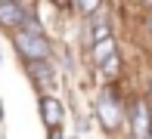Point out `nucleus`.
I'll return each instance as SVG.
<instances>
[{
    "mask_svg": "<svg viewBox=\"0 0 152 139\" xmlns=\"http://www.w3.org/2000/svg\"><path fill=\"white\" fill-rule=\"evenodd\" d=\"M53 139H65V136H62V133H53Z\"/></svg>",
    "mask_w": 152,
    "mask_h": 139,
    "instance_id": "nucleus-11",
    "label": "nucleus"
},
{
    "mask_svg": "<svg viewBox=\"0 0 152 139\" xmlns=\"http://www.w3.org/2000/svg\"><path fill=\"white\" fill-rule=\"evenodd\" d=\"M115 68H118V56H112V59H109L106 65H102V71H106L109 77H112V74H118V71H115Z\"/></svg>",
    "mask_w": 152,
    "mask_h": 139,
    "instance_id": "nucleus-9",
    "label": "nucleus"
},
{
    "mask_svg": "<svg viewBox=\"0 0 152 139\" xmlns=\"http://www.w3.org/2000/svg\"><path fill=\"white\" fill-rule=\"evenodd\" d=\"M31 71H34V77H37L40 83H50L53 77H50V74H47V68L44 65H40V62H34V65H31Z\"/></svg>",
    "mask_w": 152,
    "mask_h": 139,
    "instance_id": "nucleus-8",
    "label": "nucleus"
},
{
    "mask_svg": "<svg viewBox=\"0 0 152 139\" xmlns=\"http://www.w3.org/2000/svg\"><path fill=\"white\" fill-rule=\"evenodd\" d=\"M149 139H152V136H149Z\"/></svg>",
    "mask_w": 152,
    "mask_h": 139,
    "instance_id": "nucleus-13",
    "label": "nucleus"
},
{
    "mask_svg": "<svg viewBox=\"0 0 152 139\" xmlns=\"http://www.w3.org/2000/svg\"><path fill=\"white\" fill-rule=\"evenodd\" d=\"M149 105L146 102H137L134 105V121H130V133L134 139H149Z\"/></svg>",
    "mask_w": 152,
    "mask_h": 139,
    "instance_id": "nucleus-2",
    "label": "nucleus"
},
{
    "mask_svg": "<svg viewBox=\"0 0 152 139\" xmlns=\"http://www.w3.org/2000/svg\"><path fill=\"white\" fill-rule=\"evenodd\" d=\"M25 19H28V12H25L22 3H0V25L19 28V25H25Z\"/></svg>",
    "mask_w": 152,
    "mask_h": 139,
    "instance_id": "nucleus-3",
    "label": "nucleus"
},
{
    "mask_svg": "<svg viewBox=\"0 0 152 139\" xmlns=\"http://www.w3.org/2000/svg\"><path fill=\"white\" fill-rule=\"evenodd\" d=\"M106 37H112V34H109V22L106 19H96L93 22V43H99V40H106Z\"/></svg>",
    "mask_w": 152,
    "mask_h": 139,
    "instance_id": "nucleus-7",
    "label": "nucleus"
},
{
    "mask_svg": "<svg viewBox=\"0 0 152 139\" xmlns=\"http://www.w3.org/2000/svg\"><path fill=\"white\" fill-rule=\"evenodd\" d=\"M112 56H115V40H112V37H106V40H99V43H93V59L99 62V65H106Z\"/></svg>",
    "mask_w": 152,
    "mask_h": 139,
    "instance_id": "nucleus-6",
    "label": "nucleus"
},
{
    "mask_svg": "<svg viewBox=\"0 0 152 139\" xmlns=\"http://www.w3.org/2000/svg\"><path fill=\"white\" fill-rule=\"evenodd\" d=\"M78 9H81V12H93V9H99V3H81Z\"/></svg>",
    "mask_w": 152,
    "mask_h": 139,
    "instance_id": "nucleus-10",
    "label": "nucleus"
},
{
    "mask_svg": "<svg viewBox=\"0 0 152 139\" xmlns=\"http://www.w3.org/2000/svg\"><path fill=\"white\" fill-rule=\"evenodd\" d=\"M12 43L19 46V53H22L31 65H34V62H44L47 56H50L47 37H44V34H31V31H25V28H19V31L12 34Z\"/></svg>",
    "mask_w": 152,
    "mask_h": 139,
    "instance_id": "nucleus-1",
    "label": "nucleus"
},
{
    "mask_svg": "<svg viewBox=\"0 0 152 139\" xmlns=\"http://www.w3.org/2000/svg\"><path fill=\"white\" fill-rule=\"evenodd\" d=\"M40 111H44V121L50 124V127H59L62 124V105L56 99H44L40 102Z\"/></svg>",
    "mask_w": 152,
    "mask_h": 139,
    "instance_id": "nucleus-5",
    "label": "nucleus"
},
{
    "mask_svg": "<svg viewBox=\"0 0 152 139\" xmlns=\"http://www.w3.org/2000/svg\"><path fill=\"white\" fill-rule=\"evenodd\" d=\"M149 31H152V19H149Z\"/></svg>",
    "mask_w": 152,
    "mask_h": 139,
    "instance_id": "nucleus-12",
    "label": "nucleus"
},
{
    "mask_svg": "<svg viewBox=\"0 0 152 139\" xmlns=\"http://www.w3.org/2000/svg\"><path fill=\"white\" fill-rule=\"evenodd\" d=\"M99 117H102V127H118L121 124V111L118 105H115V96L109 93V96H102V102H99Z\"/></svg>",
    "mask_w": 152,
    "mask_h": 139,
    "instance_id": "nucleus-4",
    "label": "nucleus"
}]
</instances>
